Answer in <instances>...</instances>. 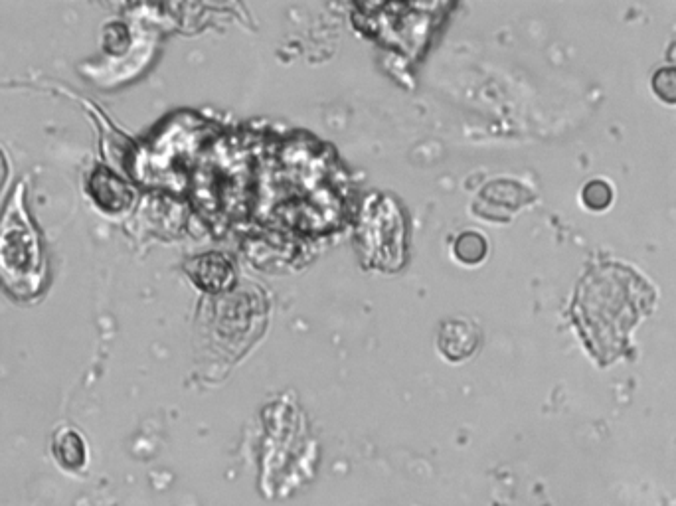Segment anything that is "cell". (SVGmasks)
<instances>
[{
  "label": "cell",
  "instance_id": "cell-3",
  "mask_svg": "<svg viewBox=\"0 0 676 506\" xmlns=\"http://www.w3.org/2000/svg\"><path fill=\"white\" fill-rule=\"evenodd\" d=\"M89 194L105 212H119L131 204L129 186L107 169H97L91 176Z\"/></svg>",
  "mask_w": 676,
  "mask_h": 506
},
{
  "label": "cell",
  "instance_id": "cell-1",
  "mask_svg": "<svg viewBox=\"0 0 676 506\" xmlns=\"http://www.w3.org/2000/svg\"><path fill=\"white\" fill-rule=\"evenodd\" d=\"M44 281L46 259L20 186L0 220V283L14 297L30 299L44 289Z\"/></svg>",
  "mask_w": 676,
  "mask_h": 506
},
{
  "label": "cell",
  "instance_id": "cell-8",
  "mask_svg": "<svg viewBox=\"0 0 676 506\" xmlns=\"http://www.w3.org/2000/svg\"><path fill=\"white\" fill-rule=\"evenodd\" d=\"M6 176H8V165H6L4 155L0 153V190H2V186H4V182H6Z\"/></svg>",
  "mask_w": 676,
  "mask_h": 506
},
{
  "label": "cell",
  "instance_id": "cell-6",
  "mask_svg": "<svg viewBox=\"0 0 676 506\" xmlns=\"http://www.w3.org/2000/svg\"><path fill=\"white\" fill-rule=\"evenodd\" d=\"M653 89L665 103H676V66H665L653 76Z\"/></svg>",
  "mask_w": 676,
  "mask_h": 506
},
{
  "label": "cell",
  "instance_id": "cell-2",
  "mask_svg": "<svg viewBox=\"0 0 676 506\" xmlns=\"http://www.w3.org/2000/svg\"><path fill=\"white\" fill-rule=\"evenodd\" d=\"M477 344H479L477 329L463 319L445 321L437 338L441 354L451 362H459L471 356L477 350Z\"/></svg>",
  "mask_w": 676,
  "mask_h": 506
},
{
  "label": "cell",
  "instance_id": "cell-5",
  "mask_svg": "<svg viewBox=\"0 0 676 506\" xmlns=\"http://www.w3.org/2000/svg\"><path fill=\"white\" fill-rule=\"evenodd\" d=\"M487 252V244L483 240V236L475 234V232H467L461 234L459 240L455 242V255L463 261V263H479Z\"/></svg>",
  "mask_w": 676,
  "mask_h": 506
},
{
  "label": "cell",
  "instance_id": "cell-9",
  "mask_svg": "<svg viewBox=\"0 0 676 506\" xmlns=\"http://www.w3.org/2000/svg\"><path fill=\"white\" fill-rule=\"evenodd\" d=\"M669 62L676 64V42L671 46V50H669Z\"/></svg>",
  "mask_w": 676,
  "mask_h": 506
},
{
  "label": "cell",
  "instance_id": "cell-7",
  "mask_svg": "<svg viewBox=\"0 0 676 506\" xmlns=\"http://www.w3.org/2000/svg\"><path fill=\"white\" fill-rule=\"evenodd\" d=\"M611 200H613L611 186L601 180H593L584 188V202L592 210H605L611 204Z\"/></svg>",
  "mask_w": 676,
  "mask_h": 506
},
{
  "label": "cell",
  "instance_id": "cell-4",
  "mask_svg": "<svg viewBox=\"0 0 676 506\" xmlns=\"http://www.w3.org/2000/svg\"><path fill=\"white\" fill-rule=\"evenodd\" d=\"M54 457L66 471H80L85 465V443L74 429H60L52 443Z\"/></svg>",
  "mask_w": 676,
  "mask_h": 506
}]
</instances>
